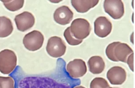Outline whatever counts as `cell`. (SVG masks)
I'll return each instance as SVG.
<instances>
[{
    "instance_id": "obj_21",
    "label": "cell",
    "mask_w": 135,
    "mask_h": 88,
    "mask_svg": "<svg viewBox=\"0 0 135 88\" xmlns=\"http://www.w3.org/2000/svg\"><path fill=\"white\" fill-rule=\"evenodd\" d=\"M133 32H132V34L130 36V41L132 43V44H133Z\"/></svg>"
},
{
    "instance_id": "obj_8",
    "label": "cell",
    "mask_w": 135,
    "mask_h": 88,
    "mask_svg": "<svg viewBox=\"0 0 135 88\" xmlns=\"http://www.w3.org/2000/svg\"><path fill=\"white\" fill-rule=\"evenodd\" d=\"M112 29L111 22L105 16L98 17L94 22V33L100 38L108 36L111 33Z\"/></svg>"
},
{
    "instance_id": "obj_11",
    "label": "cell",
    "mask_w": 135,
    "mask_h": 88,
    "mask_svg": "<svg viewBox=\"0 0 135 88\" xmlns=\"http://www.w3.org/2000/svg\"><path fill=\"white\" fill-rule=\"evenodd\" d=\"M133 52L132 49L127 43L120 42L114 49V54L118 61L126 63L128 57Z\"/></svg>"
},
{
    "instance_id": "obj_5",
    "label": "cell",
    "mask_w": 135,
    "mask_h": 88,
    "mask_svg": "<svg viewBox=\"0 0 135 88\" xmlns=\"http://www.w3.org/2000/svg\"><path fill=\"white\" fill-rule=\"evenodd\" d=\"M103 8L105 12L114 19L122 18L124 13V4L121 0H105Z\"/></svg>"
},
{
    "instance_id": "obj_24",
    "label": "cell",
    "mask_w": 135,
    "mask_h": 88,
    "mask_svg": "<svg viewBox=\"0 0 135 88\" xmlns=\"http://www.w3.org/2000/svg\"><path fill=\"white\" fill-rule=\"evenodd\" d=\"M132 22L133 23V13L132 14Z\"/></svg>"
},
{
    "instance_id": "obj_16",
    "label": "cell",
    "mask_w": 135,
    "mask_h": 88,
    "mask_svg": "<svg viewBox=\"0 0 135 88\" xmlns=\"http://www.w3.org/2000/svg\"><path fill=\"white\" fill-rule=\"evenodd\" d=\"M109 87L110 85L108 81L101 77L94 78L90 84V88H109Z\"/></svg>"
},
{
    "instance_id": "obj_26",
    "label": "cell",
    "mask_w": 135,
    "mask_h": 88,
    "mask_svg": "<svg viewBox=\"0 0 135 88\" xmlns=\"http://www.w3.org/2000/svg\"><path fill=\"white\" fill-rule=\"evenodd\" d=\"M109 88H118V87H109Z\"/></svg>"
},
{
    "instance_id": "obj_25",
    "label": "cell",
    "mask_w": 135,
    "mask_h": 88,
    "mask_svg": "<svg viewBox=\"0 0 135 88\" xmlns=\"http://www.w3.org/2000/svg\"><path fill=\"white\" fill-rule=\"evenodd\" d=\"M133 2H134V1H132V8H133Z\"/></svg>"
},
{
    "instance_id": "obj_23",
    "label": "cell",
    "mask_w": 135,
    "mask_h": 88,
    "mask_svg": "<svg viewBox=\"0 0 135 88\" xmlns=\"http://www.w3.org/2000/svg\"><path fill=\"white\" fill-rule=\"evenodd\" d=\"M51 2H52V3H59V2H61V1H57V2H55V1H50Z\"/></svg>"
},
{
    "instance_id": "obj_4",
    "label": "cell",
    "mask_w": 135,
    "mask_h": 88,
    "mask_svg": "<svg viewBox=\"0 0 135 88\" xmlns=\"http://www.w3.org/2000/svg\"><path fill=\"white\" fill-rule=\"evenodd\" d=\"M66 49V45L61 37L52 36L49 39L46 50L50 56L56 58L61 57L65 54Z\"/></svg>"
},
{
    "instance_id": "obj_22",
    "label": "cell",
    "mask_w": 135,
    "mask_h": 88,
    "mask_svg": "<svg viewBox=\"0 0 135 88\" xmlns=\"http://www.w3.org/2000/svg\"><path fill=\"white\" fill-rule=\"evenodd\" d=\"M73 88H85V87L83 86H76L74 87Z\"/></svg>"
},
{
    "instance_id": "obj_12",
    "label": "cell",
    "mask_w": 135,
    "mask_h": 88,
    "mask_svg": "<svg viewBox=\"0 0 135 88\" xmlns=\"http://www.w3.org/2000/svg\"><path fill=\"white\" fill-rule=\"evenodd\" d=\"M99 2L98 0H72L71 4L74 8L80 13L87 12Z\"/></svg>"
},
{
    "instance_id": "obj_2",
    "label": "cell",
    "mask_w": 135,
    "mask_h": 88,
    "mask_svg": "<svg viewBox=\"0 0 135 88\" xmlns=\"http://www.w3.org/2000/svg\"><path fill=\"white\" fill-rule=\"evenodd\" d=\"M91 26L89 22L84 18H78L74 19L70 26V30L73 36L78 39L86 38L90 34Z\"/></svg>"
},
{
    "instance_id": "obj_6",
    "label": "cell",
    "mask_w": 135,
    "mask_h": 88,
    "mask_svg": "<svg viewBox=\"0 0 135 88\" xmlns=\"http://www.w3.org/2000/svg\"><path fill=\"white\" fill-rule=\"evenodd\" d=\"M66 71L72 78H79L86 73L87 68L84 61L81 59H75L66 65Z\"/></svg>"
},
{
    "instance_id": "obj_19",
    "label": "cell",
    "mask_w": 135,
    "mask_h": 88,
    "mask_svg": "<svg viewBox=\"0 0 135 88\" xmlns=\"http://www.w3.org/2000/svg\"><path fill=\"white\" fill-rule=\"evenodd\" d=\"M0 88H14V81L11 76H0Z\"/></svg>"
},
{
    "instance_id": "obj_17",
    "label": "cell",
    "mask_w": 135,
    "mask_h": 88,
    "mask_svg": "<svg viewBox=\"0 0 135 88\" xmlns=\"http://www.w3.org/2000/svg\"><path fill=\"white\" fill-rule=\"evenodd\" d=\"M64 37L67 42L71 46H76L81 43L83 41L82 40H78L75 38L70 30V27L66 28L64 32Z\"/></svg>"
},
{
    "instance_id": "obj_18",
    "label": "cell",
    "mask_w": 135,
    "mask_h": 88,
    "mask_svg": "<svg viewBox=\"0 0 135 88\" xmlns=\"http://www.w3.org/2000/svg\"><path fill=\"white\" fill-rule=\"evenodd\" d=\"M120 42L119 41H115L113 42L108 45L105 49V54L108 58L109 59L112 61L114 62H118L117 59L115 58L114 54V49L115 47L118 45Z\"/></svg>"
},
{
    "instance_id": "obj_10",
    "label": "cell",
    "mask_w": 135,
    "mask_h": 88,
    "mask_svg": "<svg viewBox=\"0 0 135 88\" xmlns=\"http://www.w3.org/2000/svg\"><path fill=\"white\" fill-rule=\"evenodd\" d=\"M73 17V13L67 6H62L55 10L53 14L54 21L61 25L69 24Z\"/></svg>"
},
{
    "instance_id": "obj_1",
    "label": "cell",
    "mask_w": 135,
    "mask_h": 88,
    "mask_svg": "<svg viewBox=\"0 0 135 88\" xmlns=\"http://www.w3.org/2000/svg\"><path fill=\"white\" fill-rule=\"evenodd\" d=\"M17 64L15 53L10 49H5L0 51V72L9 74L13 71Z\"/></svg>"
},
{
    "instance_id": "obj_15",
    "label": "cell",
    "mask_w": 135,
    "mask_h": 88,
    "mask_svg": "<svg viewBox=\"0 0 135 88\" xmlns=\"http://www.w3.org/2000/svg\"><path fill=\"white\" fill-rule=\"evenodd\" d=\"M7 9L11 12L20 10L24 5V0H14L8 1H2Z\"/></svg>"
},
{
    "instance_id": "obj_14",
    "label": "cell",
    "mask_w": 135,
    "mask_h": 88,
    "mask_svg": "<svg viewBox=\"0 0 135 88\" xmlns=\"http://www.w3.org/2000/svg\"><path fill=\"white\" fill-rule=\"evenodd\" d=\"M13 30L11 20L6 16H0V38L9 36Z\"/></svg>"
},
{
    "instance_id": "obj_13",
    "label": "cell",
    "mask_w": 135,
    "mask_h": 88,
    "mask_svg": "<svg viewBox=\"0 0 135 88\" xmlns=\"http://www.w3.org/2000/svg\"><path fill=\"white\" fill-rule=\"evenodd\" d=\"M89 71L91 73L97 74L102 73L105 68V62L100 56L91 57L88 61Z\"/></svg>"
},
{
    "instance_id": "obj_9",
    "label": "cell",
    "mask_w": 135,
    "mask_h": 88,
    "mask_svg": "<svg viewBox=\"0 0 135 88\" xmlns=\"http://www.w3.org/2000/svg\"><path fill=\"white\" fill-rule=\"evenodd\" d=\"M107 78L112 85H121L127 78L126 70L121 67H111L107 73Z\"/></svg>"
},
{
    "instance_id": "obj_20",
    "label": "cell",
    "mask_w": 135,
    "mask_h": 88,
    "mask_svg": "<svg viewBox=\"0 0 135 88\" xmlns=\"http://www.w3.org/2000/svg\"><path fill=\"white\" fill-rule=\"evenodd\" d=\"M133 52L131 53L127 58L126 63L128 64L130 69L133 72Z\"/></svg>"
},
{
    "instance_id": "obj_3",
    "label": "cell",
    "mask_w": 135,
    "mask_h": 88,
    "mask_svg": "<svg viewBox=\"0 0 135 88\" xmlns=\"http://www.w3.org/2000/svg\"><path fill=\"white\" fill-rule=\"evenodd\" d=\"M44 37L41 32L33 30L26 34L23 39V43L29 51H35L40 49L43 46Z\"/></svg>"
},
{
    "instance_id": "obj_7",
    "label": "cell",
    "mask_w": 135,
    "mask_h": 88,
    "mask_svg": "<svg viewBox=\"0 0 135 88\" xmlns=\"http://www.w3.org/2000/svg\"><path fill=\"white\" fill-rule=\"evenodd\" d=\"M17 29L24 32L31 28L35 24V17L30 12L25 11L17 15L14 18Z\"/></svg>"
}]
</instances>
